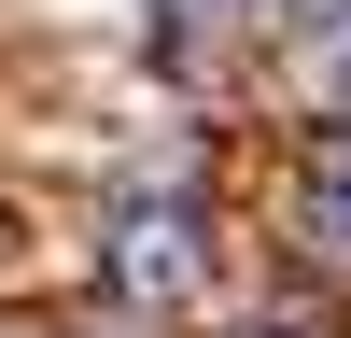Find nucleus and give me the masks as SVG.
<instances>
[{
  "label": "nucleus",
  "instance_id": "20e7f679",
  "mask_svg": "<svg viewBox=\"0 0 351 338\" xmlns=\"http://www.w3.org/2000/svg\"><path fill=\"white\" fill-rule=\"evenodd\" d=\"M281 338H295V324H281Z\"/></svg>",
  "mask_w": 351,
  "mask_h": 338
},
{
  "label": "nucleus",
  "instance_id": "f03ea898",
  "mask_svg": "<svg viewBox=\"0 0 351 338\" xmlns=\"http://www.w3.org/2000/svg\"><path fill=\"white\" fill-rule=\"evenodd\" d=\"M309 240H324V254H351V127L324 141V169H309Z\"/></svg>",
  "mask_w": 351,
  "mask_h": 338
},
{
  "label": "nucleus",
  "instance_id": "f257e3e1",
  "mask_svg": "<svg viewBox=\"0 0 351 338\" xmlns=\"http://www.w3.org/2000/svg\"><path fill=\"white\" fill-rule=\"evenodd\" d=\"M112 282H127V296H155V310H183L197 282H211V254H197V212H183V197H141V212L112 225Z\"/></svg>",
  "mask_w": 351,
  "mask_h": 338
},
{
  "label": "nucleus",
  "instance_id": "7ed1b4c3",
  "mask_svg": "<svg viewBox=\"0 0 351 338\" xmlns=\"http://www.w3.org/2000/svg\"><path fill=\"white\" fill-rule=\"evenodd\" d=\"M239 14H281V0H239Z\"/></svg>",
  "mask_w": 351,
  "mask_h": 338
}]
</instances>
